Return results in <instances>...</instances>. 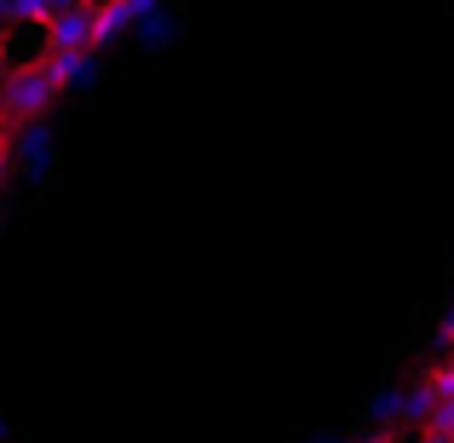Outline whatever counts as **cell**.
Listing matches in <instances>:
<instances>
[{
    "label": "cell",
    "instance_id": "cell-1",
    "mask_svg": "<svg viewBox=\"0 0 454 443\" xmlns=\"http://www.w3.org/2000/svg\"><path fill=\"white\" fill-rule=\"evenodd\" d=\"M58 99H64V81L52 75V64H12L6 75H0V115H6L12 127L23 122H46V115L58 110Z\"/></svg>",
    "mask_w": 454,
    "mask_h": 443
},
{
    "label": "cell",
    "instance_id": "cell-2",
    "mask_svg": "<svg viewBox=\"0 0 454 443\" xmlns=\"http://www.w3.org/2000/svg\"><path fill=\"white\" fill-rule=\"evenodd\" d=\"M92 29H98V6H69L58 12L52 23H46V52H81V46H92ZM98 52V46H92Z\"/></svg>",
    "mask_w": 454,
    "mask_h": 443
},
{
    "label": "cell",
    "instance_id": "cell-3",
    "mask_svg": "<svg viewBox=\"0 0 454 443\" xmlns=\"http://www.w3.org/2000/svg\"><path fill=\"white\" fill-rule=\"evenodd\" d=\"M12 18H18V23H41V29H46V18H52V0H12Z\"/></svg>",
    "mask_w": 454,
    "mask_h": 443
},
{
    "label": "cell",
    "instance_id": "cell-4",
    "mask_svg": "<svg viewBox=\"0 0 454 443\" xmlns=\"http://www.w3.org/2000/svg\"><path fill=\"white\" fill-rule=\"evenodd\" d=\"M426 432H449L454 438V398H437L432 415H426Z\"/></svg>",
    "mask_w": 454,
    "mask_h": 443
},
{
    "label": "cell",
    "instance_id": "cell-5",
    "mask_svg": "<svg viewBox=\"0 0 454 443\" xmlns=\"http://www.w3.org/2000/svg\"><path fill=\"white\" fill-rule=\"evenodd\" d=\"M426 386H432L437 398H454V352H449V363H437L432 375H426Z\"/></svg>",
    "mask_w": 454,
    "mask_h": 443
},
{
    "label": "cell",
    "instance_id": "cell-6",
    "mask_svg": "<svg viewBox=\"0 0 454 443\" xmlns=\"http://www.w3.org/2000/svg\"><path fill=\"white\" fill-rule=\"evenodd\" d=\"M12 23H18V18H12V0H0V35H6Z\"/></svg>",
    "mask_w": 454,
    "mask_h": 443
},
{
    "label": "cell",
    "instance_id": "cell-7",
    "mask_svg": "<svg viewBox=\"0 0 454 443\" xmlns=\"http://www.w3.org/2000/svg\"><path fill=\"white\" fill-rule=\"evenodd\" d=\"M426 443H454V438L449 432H426Z\"/></svg>",
    "mask_w": 454,
    "mask_h": 443
},
{
    "label": "cell",
    "instance_id": "cell-8",
    "mask_svg": "<svg viewBox=\"0 0 454 443\" xmlns=\"http://www.w3.org/2000/svg\"><path fill=\"white\" fill-rule=\"evenodd\" d=\"M0 75H6V35H0Z\"/></svg>",
    "mask_w": 454,
    "mask_h": 443
},
{
    "label": "cell",
    "instance_id": "cell-9",
    "mask_svg": "<svg viewBox=\"0 0 454 443\" xmlns=\"http://www.w3.org/2000/svg\"><path fill=\"white\" fill-rule=\"evenodd\" d=\"M363 443H391V438H386V432H380V438H363Z\"/></svg>",
    "mask_w": 454,
    "mask_h": 443
}]
</instances>
